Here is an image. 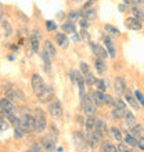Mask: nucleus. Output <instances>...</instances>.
<instances>
[{
  "mask_svg": "<svg viewBox=\"0 0 144 152\" xmlns=\"http://www.w3.org/2000/svg\"><path fill=\"white\" fill-rule=\"evenodd\" d=\"M132 12H133V17H136L137 20H140L141 22L144 21V11L141 10L140 7H137V6H134V7L132 8Z\"/></svg>",
  "mask_w": 144,
  "mask_h": 152,
  "instance_id": "nucleus-35",
  "label": "nucleus"
},
{
  "mask_svg": "<svg viewBox=\"0 0 144 152\" xmlns=\"http://www.w3.org/2000/svg\"><path fill=\"white\" fill-rule=\"evenodd\" d=\"M40 58H42V61H43L44 71H46L47 73H50V71H51V60H53V58L48 56L44 50H42V51H40Z\"/></svg>",
  "mask_w": 144,
  "mask_h": 152,
  "instance_id": "nucleus-18",
  "label": "nucleus"
},
{
  "mask_svg": "<svg viewBox=\"0 0 144 152\" xmlns=\"http://www.w3.org/2000/svg\"><path fill=\"white\" fill-rule=\"evenodd\" d=\"M61 29H62V32L64 33H71V35H75L76 33L75 22H71V21H67L65 24H62Z\"/></svg>",
  "mask_w": 144,
  "mask_h": 152,
  "instance_id": "nucleus-25",
  "label": "nucleus"
},
{
  "mask_svg": "<svg viewBox=\"0 0 144 152\" xmlns=\"http://www.w3.org/2000/svg\"><path fill=\"white\" fill-rule=\"evenodd\" d=\"M84 76V80H86V83H87V86H96L97 82H98V79H97L96 76L93 75L92 72H87Z\"/></svg>",
  "mask_w": 144,
  "mask_h": 152,
  "instance_id": "nucleus-32",
  "label": "nucleus"
},
{
  "mask_svg": "<svg viewBox=\"0 0 144 152\" xmlns=\"http://www.w3.org/2000/svg\"><path fill=\"white\" fill-rule=\"evenodd\" d=\"M17 15H18V18H20L22 22H28V17H25L24 14H22V11H20V10H18V11H17Z\"/></svg>",
  "mask_w": 144,
  "mask_h": 152,
  "instance_id": "nucleus-51",
  "label": "nucleus"
},
{
  "mask_svg": "<svg viewBox=\"0 0 144 152\" xmlns=\"http://www.w3.org/2000/svg\"><path fill=\"white\" fill-rule=\"evenodd\" d=\"M126 6H128V4H120V6H119V10H120V12H125V11H126V8H128V7H126Z\"/></svg>",
  "mask_w": 144,
  "mask_h": 152,
  "instance_id": "nucleus-58",
  "label": "nucleus"
},
{
  "mask_svg": "<svg viewBox=\"0 0 144 152\" xmlns=\"http://www.w3.org/2000/svg\"><path fill=\"white\" fill-rule=\"evenodd\" d=\"M1 28H3V32H4V36L6 37H10L12 35L11 24H10L7 20H4V18H1Z\"/></svg>",
  "mask_w": 144,
  "mask_h": 152,
  "instance_id": "nucleus-26",
  "label": "nucleus"
},
{
  "mask_svg": "<svg viewBox=\"0 0 144 152\" xmlns=\"http://www.w3.org/2000/svg\"><path fill=\"white\" fill-rule=\"evenodd\" d=\"M89 44H90V48H92V51L94 53V56H96L97 58L107 60L108 57H109V54H108V51H107V48L103 47L101 44L96 43V42H89Z\"/></svg>",
  "mask_w": 144,
  "mask_h": 152,
  "instance_id": "nucleus-9",
  "label": "nucleus"
},
{
  "mask_svg": "<svg viewBox=\"0 0 144 152\" xmlns=\"http://www.w3.org/2000/svg\"><path fill=\"white\" fill-rule=\"evenodd\" d=\"M17 112H20L21 115H25V113H29V108H25V107H21V108L17 109Z\"/></svg>",
  "mask_w": 144,
  "mask_h": 152,
  "instance_id": "nucleus-52",
  "label": "nucleus"
},
{
  "mask_svg": "<svg viewBox=\"0 0 144 152\" xmlns=\"http://www.w3.org/2000/svg\"><path fill=\"white\" fill-rule=\"evenodd\" d=\"M56 141H57V137H54L51 133L42 137L40 144L43 147L44 152H54V149H56Z\"/></svg>",
  "mask_w": 144,
  "mask_h": 152,
  "instance_id": "nucleus-5",
  "label": "nucleus"
},
{
  "mask_svg": "<svg viewBox=\"0 0 144 152\" xmlns=\"http://www.w3.org/2000/svg\"><path fill=\"white\" fill-rule=\"evenodd\" d=\"M86 138H87V144L90 148L96 149L98 148V145H100V138L96 136V134H93V133H90V134H86Z\"/></svg>",
  "mask_w": 144,
  "mask_h": 152,
  "instance_id": "nucleus-22",
  "label": "nucleus"
},
{
  "mask_svg": "<svg viewBox=\"0 0 144 152\" xmlns=\"http://www.w3.org/2000/svg\"><path fill=\"white\" fill-rule=\"evenodd\" d=\"M80 104H82L83 112L86 113V115H94V113H96V104L93 102L92 94H84V96L80 98Z\"/></svg>",
  "mask_w": 144,
  "mask_h": 152,
  "instance_id": "nucleus-3",
  "label": "nucleus"
},
{
  "mask_svg": "<svg viewBox=\"0 0 144 152\" xmlns=\"http://www.w3.org/2000/svg\"><path fill=\"white\" fill-rule=\"evenodd\" d=\"M101 149H103V152H119L118 147L114 145L112 142H109V141H103L101 142Z\"/></svg>",
  "mask_w": 144,
  "mask_h": 152,
  "instance_id": "nucleus-27",
  "label": "nucleus"
},
{
  "mask_svg": "<svg viewBox=\"0 0 144 152\" xmlns=\"http://www.w3.org/2000/svg\"><path fill=\"white\" fill-rule=\"evenodd\" d=\"M73 142L79 152H86V145H87V138L83 134V132H75L73 133Z\"/></svg>",
  "mask_w": 144,
  "mask_h": 152,
  "instance_id": "nucleus-6",
  "label": "nucleus"
},
{
  "mask_svg": "<svg viewBox=\"0 0 144 152\" xmlns=\"http://www.w3.org/2000/svg\"><path fill=\"white\" fill-rule=\"evenodd\" d=\"M8 119H7V116L4 115V113H1V120H0V124H1V132H6V130H7L8 129Z\"/></svg>",
  "mask_w": 144,
  "mask_h": 152,
  "instance_id": "nucleus-43",
  "label": "nucleus"
},
{
  "mask_svg": "<svg viewBox=\"0 0 144 152\" xmlns=\"http://www.w3.org/2000/svg\"><path fill=\"white\" fill-rule=\"evenodd\" d=\"M25 134H26V133H25L20 126H15V129H14V137H15V138H22Z\"/></svg>",
  "mask_w": 144,
  "mask_h": 152,
  "instance_id": "nucleus-44",
  "label": "nucleus"
},
{
  "mask_svg": "<svg viewBox=\"0 0 144 152\" xmlns=\"http://www.w3.org/2000/svg\"><path fill=\"white\" fill-rule=\"evenodd\" d=\"M78 86H79V97L82 98V97L86 94V86H87V83H86L83 75L79 76V79H78Z\"/></svg>",
  "mask_w": 144,
  "mask_h": 152,
  "instance_id": "nucleus-29",
  "label": "nucleus"
},
{
  "mask_svg": "<svg viewBox=\"0 0 144 152\" xmlns=\"http://www.w3.org/2000/svg\"><path fill=\"white\" fill-rule=\"evenodd\" d=\"M104 94L105 93H101L98 90L92 93V98H93V102L96 104V107H103L105 104L104 102Z\"/></svg>",
  "mask_w": 144,
  "mask_h": 152,
  "instance_id": "nucleus-20",
  "label": "nucleus"
},
{
  "mask_svg": "<svg viewBox=\"0 0 144 152\" xmlns=\"http://www.w3.org/2000/svg\"><path fill=\"white\" fill-rule=\"evenodd\" d=\"M139 148L144 151V137H140V138H139Z\"/></svg>",
  "mask_w": 144,
  "mask_h": 152,
  "instance_id": "nucleus-55",
  "label": "nucleus"
},
{
  "mask_svg": "<svg viewBox=\"0 0 144 152\" xmlns=\"http://www.w3.org/2000/svg\"><path fill=\"white\" fill-rule=\"evenodd\" d=\"M134 6H137V7H140V6H143L144 4V0H134Z\"/></svg>",
  "mask_w": 144,
  "mask_h": 152,
  "instance_id": "nucleus-56",
  "label": "nucleus"
},
{
  "mask_svg": "<svg viewBox=\"0 0 144 152\" xmlns=\"http://www.w3.org/2000/svg\"><path fill=\"white\" fill-rule=\"evenodd\" d=\"M79 76H80V73L78 72V71H69V80H71L73 84H78V79H79Z\"/></svg>",
  "mask_w": 144,
  "mask_h": 152,
  "instance_id": "nucleus-40",
  "label": "nucleus"
},
{
  "mask_svg": "<svg viewBox=\"0 0 144 152\" xmlns=\"http://www.w3.org/2000/svg\"><path fill=\"white\" fill-rule=\"evenodd\" d=\"M36 97H37V101H39V102H42V104H46V102H47L48 104L50 100L54 98V87H53V86H46Z\"/></svg>",
  "mask_w": 144,
  "mask_h": 152,
  "instance_id": "nucleus-7",
  "label": "nucleus"
},
{
  "mask_svg": "<svg viewBox=\"0 0 144 152\" xmlns=\"http://www.w3.org/2000/svg\"><path fill=\"white\" fill-rule=\"evenodd\" d=\"M104 29L107 31L108 33H109V35H114V36H119V35H120L119 29L115 28V26H112V25H109V24H105L104 25Z\"/></svg>",
  "mask_w": 144,
  "mask_h": 152,
  "instance_id": "nucleus-36",
  "label": "nucleus"
},
{
  "mask_svg": "<svg viewBox=\"0 0 144 152\" xmlns=\"http://www.w3.org/2000/svg\"><path fill=\"white\" fill-rule=\"evenodd\" d=\"M80 72L83 73V75H86L87 72H90V69H89V65L86 64V62H83V61L80 62Z\"/></svg>",
  "mask_w": 144,
  "mask_h": 152,
  "instance_id": "nucleus-48",
  "label": "nucleus"
},
{
  "mask_svg": "<svg viewBox=\"0 0 144 152\" xmlns=\"http://www.w3.org/2000/svg\"><path fill=\"white\" fill-rule=\"evenodd\" d=\"M43 147H42V144H39V142H33L31 147L28 148V151L26 152H43Z\"/></svg>",
  "mask_w": 144,
  "mask_h": 152,
  "instance_id": "nucleus-41",
  "label": "nucleus"
},
{
  "mask_svg": "<svg viewBox=\"0 0 144 152\" xmlns=\"http://www.w3.org/2000/svg\"><path fill=\"white\" fill-rule=\"evenodd\" d=\"M50 129H51V134H53V136H54V137H58V130H57V127H56V126H54V124H51V126H50Z\"/></svg>",
  "mask_w": 144,
  "mask_h": 152,
  "instance_id": "nucleus-54",
  "label": "nucleus"
},
{
  "mask_svg": "<svg viewBox=\"0 0 144 152\" xmlns=\"http://www.w3.org/2000/svg\"><path fill=\"white\" fill-rule=\"evenodd\" d=\"M44 24H46V29H47L48 32H56L57 28H58L56 22H54V21H51V20H47Z\"/></svg>",
  "mask_w": 144,
  "mask_h": 152,
  "instance_id": "nucleus-39",
  "label": "nucleus"
},
{
  "mask_svg": "<svg viewBox=\"0 0 144 152\" xmlns=\"http://www.w3.org/2000/svg\"><path fill=\"white\" fill-rule=\"evenodd\" d=\"M94 69L98 75H105L107 72V64H105V60H101V58H96L94 60Z\"/></svg>",
  "mask_w": 144,
  "mask_h": 152,
  "instance_id": "nucleus-19",
  "label": "nucleus"
},
{
  "mask_svg": "<svg viewBox=\"0 0 144 152\" xmlns=\"http://www.w3.org/2000/svg\"><path fill=\"white\" fill-rule=\"evenodd\" d=\"M31 84H32V90H33V93H35L36 96L46 87L43 77H42L39 73H33L32 75V77H31Z\"/></svg>",
  "mask_w": 144,
  "mask_h": 152,
  "instance_id": "nucleus-8",
  "label": "nucleus"
},
{
  "mask_svg": "<svg viewBox=\"0 0 144 152\" xmlns=\"http://www.w3.org/2000/svg\"><path fill=\"white\" fill-rule=\"evenodd\" d=\"M118 149H119V152H130L132 151V147H129L128 144H119L118 145Z\"/></svg>",
  "mask_w": 144,
  "mask_h": 152,
  "instance_id": "nucleus-47",
  "label": "nucleus"
},
{
  "mask_svg": "<svg viewBox=\"0 0 144 152\" xmlns=\"http://www.w3.org/2000/svg\"><path fill=\"white\" fill-rule=\"evenodd\" d=\"M123 119H125V124H126V127H129V129H133L137 124L136 118H134V115H133L129 109H126V111H125Z\"/></svg>",
  "mask_w": 144,
  "mask_h": 152,
  "instance_id": "nucleus-17",
  "label": "nucleus"
},
{
  "mask_svg": "<svg viewBox=\"0 0 144 152\" xmlns=\"http://www.w3.org/2000/svg\"><path fill=\"white\" fill-rule=\"evenodd\" d=\"M0 107H1V113H4L6 116L17 112L15 107H14V102L8 100L7 97H3V98L0 100Z\"/></svg>",
  "mask_w": 144,
  "mask_h": 152,
  "instance_id": "nucleus-10",
  "label": "nucleus"
},
{
  "mask_svg": "<svg viewBox=\"0 0 144 152\" xmlns=\"http://www.w3.org/2000/svg\"><path fill=\"white\" fill-rule=\"evenodd\" d=\"M130 152H139V151H137L136 148H132V151H130Z\"/></svg>",
  "mask_w": 144,
  "mask_h": 152,
  "instance_id": "nucleus-63",
  "label": "nucleus"
},
{
  "mask_svg": "<svg viewBox=\"0 0 144 152\" xmlns=\"http://www.w3.org/2000/svg\"><path fill=\"white\" fill-rule=\"evenodd\" d=\"M47 109H48V113L54 119H58V118L62 116V105H61V101L58 98H56V97L47 104Z\"/></svg>",
  "mask_w": 144,
  "mask_h": 152,
  "instance_id": "nucleus-4",
  "label": "nucleus"
},
{
  "mask_svg": "<svg viewBox=\"0 0 144 152\" xmlns=\"http://www.w3.org/2000/svg\"><path fill=\"white\" fill-rule=\"evenodd\" d=\"M96 1H97V0H89V1H86V3H84L83 7H84V8H90V7L93 6V4L96 3Z\"/></svg>",
  "mask_w": 144,
  "mask_h": 152,
  "instance_id": "nucleus-53",
  "label": "nucleus"
},
{
  "mask_svg": "<svg viewBox=\"0 0 144 152\" xmlns=\"http://www.w3.org/2000/svg\"><path fill=\"white\" fill-rule=\"evenodd\" d=\"M114 91L116 93V96H119V97L125 96V93L128 91L125 77H122V76H116L115 82H114Z\"/></svg>",
  "mask_w": 144,
  "mask_h": 152,
  "instance_id": "nucleus-11",
  "label": "nucleus"
},
{
  "mask_svg": "<svg viewBox=\"0 0 144 152\" xmlns=\"http://www.w3.org/2000/svg\"><path fill=\"white\" fill-rule=\"evenodd\" d=\"M20 126L25 133H31L32 130H35V116L29 115V113H25V115L20 116Z\"/></svg>",
  "mask_w": 144,
  "mask_h": 152,
  "instance_id": "nucleus-2",
  "label": "nucleus"
},
{
  "mask_svg": "<svg viewBox=\"0 0 144 152\" xmlns=\"http://www.w3.org/2000/svg\"><path fill=\"white\" fill-rule=\"evenodd\" d=\"M83 18H86V20H89V21L97 20V11L94 10V8H84V17Z\"/></svg>",
  "mask_w": 144,
  "mask_h": 152,
  "instance_id": "nucleus-31",
  "label": "nucleus"
},
{
  "mask_svg": "<svg viewBox=\"0 0 144 152\" xmlns=\"http://www.w3.org/2000/svg\"><path fill=\"white\" fill-rule=\"evenodd\" d=\"M104 102H105V105H108V107H115L116 98H114L112 96H109V94L105 93L104 94Z\"/></svg>",
  "mask_w": 144,
  "mask_h": 152,
  "instance_id": "nucleus-37",
  "label": "nucleus"
},
{
  "mask_svg": "<svg viewBox=\"0 0 144 152\" xmlns=\"http://www.w3.org/2000/svg\"><path fill=\"white\" fill-rule=\"evenodd\" d=\"M125 25H126V28L132 29V31H141V29H143L141 21L137 20L136 17H130V18H128V20L125 21Z\"/></svg>",
  "mask_w": 144,
  "mask_h": 152,
  "instance_id": "nucleus-13",
  "label": "nucleus"
},
{
  "mask_svg": "<svg viewBox=\"0 0 144 152\" xmlns=\"http://www.w3.org/2000/svg\"><path fill=\"white\" fill-rule=\"evenodd\" d=\"M6 97H7L10 101H12V102H17V101L24 100V94L21 93L20 88H17V87L7 88V90H6Z\"/></svg>",
  "mask_w": 144,
  "mask_h": 152,
  "instance_id": "nucleus-12",
  "label": "nucleus"
},
{
  "mask_svg": "<svg viewBox=\"0 0 144 152\" xmlns=\"http://www.w3.org/2000/svg\"><path fill=\"white\" fill-rule=\"evenodd\" d=\"M79 25H80V28L82 29H87L89 28V20H86V18H80Z\"/></svg>",
  "mask_w": 144,
  "mask_h": 152,
  "instance_id": "nucleus-49",
  "label": "nucleus"
},
{
  "mask_svg": "<svg viewBox=\"0 0 144 152\" xmlns=\"http://www.w3.org/2000/svg\"><path fill=\"white\" fill-rule=\"evenodd\" d=\"M134 97H136V100L139 101V104H140L141 107H143V108H144V96H143V94H141V91H139V90H136V91H134Z\"/></svg>",
  "mask_w": 144,
  "mask_h": 152,
  "instance_id": "nucleus-46",
  "label": "nucleus"
},
{
  "mask_svg": "<svg viewBox=\"0 0 144 152\" xmlns=\"http://www.w3.org/2000/svg\"><path fill=\"white\" fill-rule=\"evenodd\" d=\"M96 87L98 91L101 93H105V90H107V83H105V80L104 79H98V82H97L96 84Z\"/></svg>",
  "mask_w": 144,
  "mask_h": 152,
  "instance_id": "nucleus-42",
  "label": "nucleus"
},
{
  "mask_svg": "<svg viewBox=\"0 0 144 152\" xmlns=\"http://www.w3.org/2000/svg\"><path fill=\"white\" fill-rule=\"evenodd\" d=\"M143 132H144V127H141V126H139V124H136V126L132 129V134L134 137L141 136V133H143Z\"/></svg>",
  "mask_w": 144,
  "mask_h": 152,
  "instance_id": "nucleus-45",
  "label": "nucleus"
},
{
  "mask_svg": "<svg viewBox=\"0 0 144 152\" xmlns=\"http://www.w3.org/2000/svg\"><path fill=\"white\" fill-rule=\"evenodd\" d=\"M64 17H65L64 12H58V14H57V18H64Z\"/></svg>",
  "mask_w": 144,
  "mask_h": 152,
  "instance_id": "nucleus-60",
  "label": "nucleus"
},
{
  "mask_svg": "<svg viewBox=\"0 0 144 152\" xmlns=\"http://www.w3.org/2000/svg\"><path fill=\"white\" fill-rule=\"evenodd\" d=\"M125 111H126V109L120 108V107H116L115 105V107L112 108V116H114L115 119H122V118L125 116Z\"/></svg>",
  "mask_w": 144,
  "mask_h": 152,
  "instance_id": "nucleus-33",
  "label": "nucleus"
},
{
  "mask_svg": "<svg viewBox=\"0 0 144 152\" xmlns=\"http://www.w3.org/2000/svg\"><path fill=\"white\" fill-rule=\"evenodd\" d=\"M96 122H97V119L94 118V115H87V118H86V122H84L86 134H90V133L94 132V129H96Z\"/></svg>",
  "mask_w": 144,
  "mask_h": 152,
  "instance_id": "nucleus-16",
  "label": "nucleus"
},
{
  "mask_svg": "<svg viewBox=\"0 0 144 152\" xmlns=\"http://www.w3.org/2000/svg\"><path fill=\"white\" fill-rule=\"evenodd\" d=\"M125 101H126V104H129L130 107H132L134 111H140V104H139V101L136 100V97H134V93H130L128 90V91L125 93Z\"/></svg>",
  "mask_w": 144,
  "mask_h": 152,
  "instance_id": "nucleus-14",
  "label": "nucleus"
},
{
  "mask_svg": "<svg viewBox=\"0 0 144 152\" xmlns=\"http://www.w3.org/2000/svg\"><path fill=\"white\" fill-rule=\"evenodd\" d=\"M123 3H125V4H128V6H130V4L134 3V0H123Z\"/></svg>",
  "mask_w": 144,
  "mask_h": 152,
  "instance_id": "nucleus-59",
  "label": "nucleus"
},
{
  "mask_svg": "<svg viewBox=\"0 0 144 152\" xmlns=\"http://www.w3.org/2000/svg\"><path fill=\"white\" fill-rule=\"evenodd\" d=\"M103 43L105 44V48H107L108 54H109V57L111 58H115L116 57V47L114 46V42L111 40V37L109 36H104L103 37Z\"/></svg>",
  "mask_w": 144,
  "mask_h": 152,
  "instance_id": "nucleus-15",
  "label": "nucleus"
},
{
  "mask_svg": "<svg viewBox=\"0 0 144 152\" xmlns=\"http://www.w3.org/2000/svg\"><path fill=\"white\" fill-rule=\"evenodd\" d=\"M72 3H75V4H80V3H83V0H72Z\"/></svg>",
  "mask_w": 144,
  "mask_h": 152,
  "instance_id": "nucleus-62",
  "label": "nucleus"
},
{
  "mask_svg": "<svg viewBox=\"0 0 144 152\" xmlns=\"http://www.w3.org/2000/svg\"><path fill=\"white\" fill-rule=\"evenodd\" d=\"M109 134H111L112 138H115L118 142H120V141H122V132H120L118 127H115V126L109 127Z\"/></svg>",
  "mask_w": 144,
  "mask_h": 152,
  "instance_id": "nucleus-30",
  "label": "nucleus"
},
{
  "mask_svg": "<svg viewBox=\"0 0 144 152\" xmlns=\"http://www.w3.org/2000/svg\"><path fill=\"white\" fill-rule=\"evenodd\" d=\"M125 142H126L129 147H132V148H139V140H137L133 134H126V136H125Z\"/></svg>",
  "mask_w": 144,
  "mask_h": 152,
  "instance_id": "nucleus-28",
  "label": "nucleus"
},
{
  "mask_svg": "<svg viewBox=\"0 0 144 152\" xmlns=\"http://www.w3.org/2000/svg\"><path fill=\"white\" fill-rule=\"evenodd\" d=\"M67 18H68V21H71V22H76V21L80 20L82 17H80L79 10H72V11H69L68 14H67Z\"/></svg>",
  "mask_w": 144,
  "mask_h": 152,
  "instance_id": "nucleus-34",
  "label": "nucleus"
},
{
  "mask_svg": "<svg viewBox=\"0 0 144 152\" xmlns=\"http://www.w3.org/2000/svg\"><path fill=\"white\" fill-rule=\"evenodd\" d=\"M56 42L61 48H67L69 46V39L67 37L65 33H56Z\"/></svg>",
  "mask_w": 144,
  "mask_h": 152,
  "instance_id": "nucleus-21",
  "label": "nucleus"
},
{
  "mask_svg": "<svg viewBox=\"0 0 144 152\" xmlns=\"http://www.w3.org/2000/svg\"><path fill=\"white\" fill-rule=\"evenodd\" d=\"M43 50L47 53V54L51 57V58H54V57L57 56V50H56V47H54V44H53L50 40H46V42H44Z\"/></svg>",
  "mask_w": 144,
  "mask_h": 152,
  "instance_id": "nucleus-24",
  "label": "nucleus"
},
{
  "mask_svg": "<svg viewBox=\"0 0 144 152\" xmlns=\"http://www.w3.org/2000/svg\"><path fill=\"white\" fill-rule=\"evenodd\" d=\"M94 130H100V132L105 133V130H107V123H105L103 119H97L96 122V129Z\"/></svg>",
  "mask_w": 144,
  "mask_h": 152,
  "instance_id": "nucleus-38",
  "label": "nucleus"
},
{
  "mask_svg": "<svg viewBox=\"0 0 144 152\" xmlns=\"http://www.w3.org/2000/svg\"><path fill=\"white\" fill-rule=\"evenodd\" d=\"M80 39H83L84 42H89V33H87V29H82V32H80Z\"/></svg>",
  "mask_w": 144,
  "mask_h": 152,
  "instance_id": "nucleus-50",
  "label": "nucleus"
},
{
  "mask_svg": "<svg viewBox=\"0 0 144 152\" xmlns=\"http://www.w3.org/2000/svg\"><path fill=\"white\" fill-rule=\"evenodd\" d=\"M10 47H11L12 51H18V50H20V46H18V44H11Z\"/></svg>",
  "mask_w": 144,
  "mask_h": 152,
  "instance_id": "nucleus-57",
  "label": "nucleus"
},
{
  "mask_svg": "<svg viewBox=\"0 0 144 152\" xmlns=\"http://www.w3.org/2000/svg\"><path fill=\"white\" fill-rule=\"evenodd\" d=\"M8 61H14V54H8Z\"/></svg>",
  "mask_w": 144,
  "mask_h": 152,
  "instance_id": "nucleus-61",
  "label": "nucleus"
},
{
  "mask_svg": "<svg viewBox=\"0 0 144 152\" xmlns=\"http://www.w3.org/2000/svg\"><path fill=\"white\" fill-rule=\"evenodd\" d=\"M47 127V118L46 113L42 108L35 109V132L36 133H43Z\"/></svg>",
  "mask_w": 144,
  "mask_h": 152,
  "instance_id": "nucleus-1",
  "label": "nucleus"
},
{
  "mask_svg": "<svg viewBox=\"0 0 144 152\" xmlns=\"http://www.w3.org/2000/svg\"><path fill=\"white\" fill-rule=\"evenodd\" d=\"M40 36L32 33L31 37H29V44H31V48H32L33 53H39V48H40V40H39Z\"/></svg>",
  "mask_w": 144,
  "mask_h": 152,
  "instance_id": "nucleus-23",
  "label": "nucleus"
}]
</instances>
